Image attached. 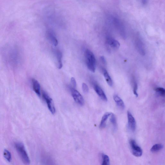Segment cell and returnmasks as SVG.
<instances>
[{
    "label": "cell",
    "mask_w": 165,
    "mask_h": 165,
    "mask_svg": "<svg viewBox=\"0 0 165 165\" xmlns=\"http://www.w3.org/2000/svg\"><path fill=\"white\" fill-rule=\"evenodd\" d=\"M48 37L52 44L55 47L57 46L58 42L56 38L53 35L52 33H48Z\"/></svg>",
    "instance_id": "e0dca14e"
},
{
    "label": "cell",
    "mask_w": 165,
    "mask_h": 165,
    "mask_svg": "<svg viewBox=\"0 0 165 165\" xmlns=\"http://www.w3.org/2000/svg\"><path fill=\"white\" fill-rule=\"evenodd\" d=\"M113 99L118 107L121 110H123L125 108V105L123 100L118 95H113Z\"/></svg>",
    "instance_id": "ba28073f"
},
{
    "label": "cell",
    "mask_w": 165,
    "mask_h": 165,
    "mask_svg": "<svg viewBox=\"0 0 165 165\" xmlns=\"http://www.w3.org/2000/svg\"><path fill=\"white\" fill-rule=\"evenodd\" d=\"M43 96L46 102L48 109L52 114H54L56 112V109L52 99L44 91L43 92Z\"/></svg>",
    "instance_id": "277c9868"
},
{
    "label": "cell",
    "mask_w": 165,
    "mask_h": 165,
    "mask_svg": "<svg viewBox=\"0 0 165 165\" xmlns=\"http://www.w3.org/2000/svg\"><path fill=\"white\" fill-rule=\"evenodd\" d=\"M94 89L96 93L103 101L106 102L108 99L104 91L98 85L95 84L94 86Z\"/></svg>",
    "instance_id": "52a82bcc"
},
{
    "label": "cell",
    "mask_w": 165,
    "mask_h": 165,
    "mask_svg": "<svg viewBox=\"0 0 165 165\" xmlns=\"http://www.w3.org/2000/svg\"><path fill=\"white\" fill-rule=\"evenodd\" d=\"M108 43L111 47L115 50L118 49L120 46L119 42L113 38H109Z\"/></svg>",
    "instance_id": "30bf717a"
},
{
    "label": "cell",
    "mask_w": 165,
    "mask_h": 165,
    "mask_svg": "<svg viewBox=\"0 0 165 165\" xmlns=\"http://www.w3.org/2000/svg\"><path fill=\"white\" fill-rule=\"evenodd\" d=\"M138 85L137 82H134L133 92L134 94L136 96L138 97Z\"/></svg>",
    "instance_id": "ffe728a7"
},
{
    "label": "cell",
    "mask_w": 165,
    "mask_h": 165,
    "mask_svg": "<svg viewBox=\"0 0 165 165\" xmlns=\"http://www.w3.org/2000/svg\"><path fill=\"white\" fill-rule=\"evenodd\" d=\"M102 165H109L110 164V159L109 157L107 155L102 154Z\"/></svg>",
    "instance_id": "2e32d148"
},
{
    "label": "cell",
    "mask_w": 165,
    "mask_h": 165,
    "mask_svg": "<svg viewBox=\"0 0 165 165\" xmlns=\"http://www.w3.org/2000/svg\"><path fill=\"white\" fill-rule=\"evenodd\" d=\"M109 117L110 122L112 125L114 129L116 130L117 128V124L115 116L114 114L111 113Z\"/></svg>",
    "instance_id": "9a60e30c"
},
{
    "label": "cell",
    "mask_w": 165,
    "mask_h": 165,
    "mask_svg": "<svg viewBox=\"0 0 165 165\" xmlns=\"http://www.w3.org/2000/svg\"><path fill=\"white\" fill-rule=\"evenodd\" d=\"M155 91L160 95L164 96L165 94V90L162 87H158L155 89Z\"/></svg>",
    "instance_id": "d6986e66"
},
{
    "label": "cell",
    "mask_w": 165,
    "mask_h": 165,
    "mask_svg": "<svg viewBox=\"0 0 165 165\" xmlns=\"http://www.w3.org/2000/svg\"><path fill=\"white\" fill-rule=\"evenodd\" d=\"M33 88L36 93L38 96H40V86L38 81L35 79H32Z\"/></svg>",
    "instance_id": "9c48e42d"
},
{
    "label": "cell",
    "mask_w": 165,
    "mask_h": 165,
    "mask_svg": "<svg viewBox=\"0 0 165 165\" xmlns=\"http://www.w3.org/2000/svg\"><path fill=\"white\" fill-rule=\"evenodd\" d=\"M128 126L131 131L134 132L136 128V122L134 118L130 111L128 112Z\"/></svg>",
    "instance_id": "8992f818"
},
{
    "label": "cell",
    "mask_w": 165,
    "mask_h": 165,
    "mask_svg": "<svg viewBox=\"0 0 165 165\" xmlns=\"http://www.w3.org/2000/svg\"><path fill=\"white\" fill-rule=\"evenodd\" d=\"M85 56L87 67L91 72L94 73L96 69V60L93 53L87 49L85 51Z\"/></svg>",
    "instance_id": "6da1fadb"
},
{
    "label": "cell",
    "mask_w": 165,
    "mask_h": 165,
    "mask_svg": "<svg viewBox=\"0 0 165 165\" xmlns=\"http://www.w3.org/2000/svg\"><path fill=\"white\" fill-rule=\"evenodd\" d=\"M71 93L73 98L76 102L80 105H82L84 104V101L83 97L79 92L73 88L71 89Z\"/></svg>",
    "instance_id": "5b68a950"
},
{
    "label": "cell",
    "mask_w": 165,
    "mask_h": 165,
    "mask_svg": "<svg viewBox=\"0 0 165 165\" xmlns=\"http://www.w3.org/2000/svg\"><path fill=\"white\" fill-rule=\"evenodd\" d=\"M4 156L7 160L10 162H11V155L10 152L8 150L6 149H5L3 152Z\"/></svg>",
    "instance_id": "ac0fdd59"
},
{
    "label": "cell",
    "mask_w": 165,
    "mask_h": 165,
    "mask_svg": "<svg viewBox=\"0 0 165 165\" xmlns=\"http://www.w3.org/2000/svg\"><path fill=\"white\" fill-rule=\"evenodd\" d=\"M163 147V145L161 144H157L153 145L151 149V151L152 153L158 152L161 150Z\"/></svg>",
    "instance_id": "5bb4252c"
},
{
    "label": "cell",
    "mask_w": 165,
    "mask_h": 165,
    "mask_svg": "<svg viewBox=\"0 0 165 165\" xmlns=\"http://www.w3.org/2000/svg\"><path fill=\"white\" fill-rule=\"evenodd\" d=\"M103 75L108 84L110 86H113V82L108 72L106 70H103Z\"/></svg>",
    "instance_id": "4fadbf2b"
},
{
    "label": "cell",
    "mask_w": 165,
    "mask_h": 165,
    "mask_svg": "<svg viewBox=\"0 0 165 165\" xmlns=\"http://www.w3.org/2000/svg\"><path fill=\"white\" fill-rule=\"evenodd\" d=\"M56 56L57 61L58 68L59 69H61L63 66L62 63V52L59 51L57 50L56 52Z\"/></svg>",
    "instance_id": "7c38bea8"
},
{
    "label": "cell",
    "mask_w": 165,
    "mask_h": 165,
    "mask_svg": "<svg viewBox=\"0 0 165 165\" xmlns=\"http://www.w3.org/2000/svg\"><path fill=\"white\" fill-rule=\"evenodd\" d=\"M82 90L85 93H88L89 91V89L88 86L85 83H83L82 85Z\"/></svg>",
    "instance_id": "44dd1931"
},
{
    "label": "cell",
    "mask_w": 165,
    "mask_h": 165,
    "mask_svg": "<svg viewBox=\"0 0 165 165\" xmlns=\"http://www.w3.org/2000/svg\"><path fill=\"white\" fill-rule=\"evenodd\" d=\"M15 145L19 156L21 158L23 162L26 165L30 164V159L24 144L21 143L17 142L16 143Z\"/></svg>",
    "instance_id": "7a4b0ae2"
},
{
    "label": "cell",
    "mask_w": 165,
    "mask_h": 165,
    "mask_svg": "<svg viewBox=\"0 0 165 165\" xmlns=\"http://www.w3.org/2000/svg\"><path fill=\"white\" fill-rule=\"evenodd\" d=\"M130 144L134 156L137 157H141L143 154L142 150L135 141L133 140H131Z\"/></svg>",
    "instance_id": "3957f363"
},
{
    "label": "cell",
    "mask_w": 165,
    "mask_h": 165,
    "mask_svg": "<svg viewBox=\"0 0 165 165\" xmlns=\"http://www.w3.org/2000/svg\"><path fill=\"white\" fill-rule=\"evenodd\" d=\"M71 82L73 88L75 89L76 87V80L74 77H72L71 79Z\"/></svg>",
    "instance_id": "7402d4cb"
},
{
    "label": "cell",
    "mask_w": 165,
    "mask_h": 165,
    "mask_svg": "<svg viewBox=\"0 0 165 165\" xmlns=\"http://www.w3.org/2000/svg\"><path fill=\"white\" fill-rule=\"evenodd\" d=\"M100 60L102 63L104 65L106 64V60L105 57L104 56H101L100 57Z\"/></svg>",
    "instance_id": "603a6c76"
},
{
    "label": "cell",
    "mask_w": 165,
    "mask_h": 165,
    "mask_svg": "<svg viewBox=\"0 0 165 165\" xmlns=\"http://www.w3.org/2000/svg\"><path fill=\"white\" fill-rule=\"evenodd\" d=\"M111 114V113L107 112L104 115L102 118L99 125V128L100 129L104 128L105 127L108 118L109 117Z\"/></svg>",
    "instance_id": "8fae6325"
}]
</instances>
